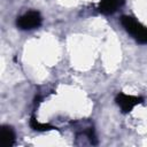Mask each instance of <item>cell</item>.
<instances>
[{
  "instance_id": "1",
  "label": "cell",
  "mask_w": 147,
  "mask_h": 147,
  "mask_svg": "<svg viewBox=\"0 0 147 147\" xmlns=\"http://www.w3.org/2000/svg\"><path fill=\"white\" fill-rule=\"evenodd\" d=\"M121 23L125 31L130 33L138 42L147 44V28L139 23L132 16H122Z\"/></svg>"
},
{
  "instance_id": "5",
  "label": "cell",
  "mask_w": 147,
  "mask_h": 147,
  "mask_svg": "<svg viewBox=\"0 0 147 147\" xmlns=\"http://www.w3.org/2000/svg\"><path fill=\"white\" fill-rule=\"evenodd\" d=\"M123 3L124 0H101L99 3V10L102 14L109 15L115 13Z\"/></svg>"
},
{
  "instance_id": "6",
  "label": "cell",
  "mask_w": 147,
  "mask_h": 147,
  "mask_svg": "<svg viewBox=\"0 0 147 147\" xmlns=\"http://www.w3.org/2000/svg\"><path fill=\"white\" fill-rule=\"evenodd\" d=\"M31 126H32L34 130H41V131L53 129V126H51V125L41 124V123H39V122H36V119H34V118H32V119H31Z\"/></svg>"
},
{
  "instance_id": "3",
  "label": "cell",
  "mask_w": 147,
  "mask_h": 147,
  "mask_svg": "<svg viewBox=\"0 0 147 147\" xmlns=\"http://www.w3.org/2000/svg\"><path fill=\"white\" fill-rule=\"evenodd\" d=\"M140 102H142L141 98L133 96V95H127V94H124V93H119L116 96V103L119 106V108L122 109L123 113L131 111Z\"/></svg>"
},
{
  "instance_id": "4",
  "label": "cell",
  "mask_w": 147,
  "mask_h": 147,
  "mask_svg": "<svg viewBox=\"0 0 147 147\" xmlns=\"http://www.w3.org/2000/svg\"><path fill=\"white\" fill-rule=\"evenodd\" d=\"M15 142V132L11 126L3 125L1 126L0 132V144L2 147H10Z\"/></svg>"
},
{
  "instance_id": "2",
  "label": "cell",
  "mask_w": 147,
  "mask_h": 147,
  "mask_svg": "<svg viewBox=\"0 0 147 147\" xmlns=\"http://www.w3.org/2000/svg\"><path fill=\"white\" fill-rule=\"evenodd\" d=\"M41 21H42V18H41V15L39 14V11L30 10L17 18L16 25L21 30H32V29L40 26Z\"/></svg>"
}]
</instances>
